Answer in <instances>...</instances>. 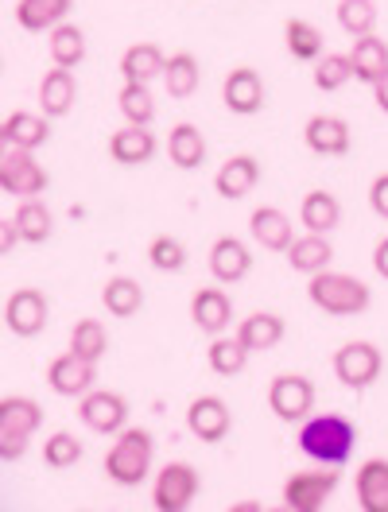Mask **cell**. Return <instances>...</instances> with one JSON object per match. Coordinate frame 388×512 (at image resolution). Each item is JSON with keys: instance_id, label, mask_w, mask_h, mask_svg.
<instances>
[{"instance_id": "cell-35", "label": "cell", "mask_w": 388, "mask_h": 512, "mask_svg": "<svg viewBox=\"0 0 388 512\" xmlns=\"http://www.w3.org/2000/svg\"><path fill=\"white\" fill-rule=\"evenodd\" d=\"M206 361H210V369L218 373V377H237V373H245V365H249V346L233 334V338H214L210 342V350H206Z\"/></svg>"}, {"instance_id": "cell-38", "label": "cell", "mask_w": 388, "mask_h": 512, "mask_svg": "<svg viewBox=\"0 0 388 512\" xmlns=\"http://www.w3.org/2000/svg\"><path fill=\"white\" fill-rule=\"evenodd\" d=\"M70 350L78 353V357H86V361H101V357L109 353V330H105V322H97V319L74 322V330H70Z\"/></svg>"}, {"instance_id": "cell-16", "label": "cell", "mask_w": 388, "mask_h": 512, "mask_svg": "<svg viewBox=\"0 0 388 512\" xmlns=\"http://www.w3.org/2000/svg\"><path fill=\"white\" fill-rule=\"evenodd\" d=\"M206 264H210V276L218 284H241L253 272V253H249V245L241 237H218L210 245Z\"/></svg>"}, {"instance_id": "cell-5", "label": "cell", "mask_w": 388, "mask_h": 512, "mask_svg": "<svg viewBox=\"0 0 388 512\" xmlns=\"http://www.w3.org/2000/svg\"><path fill=\"white\" fill-rule=\"evenodd\" d=\"M330 369H334L338 384H346L350 392H365L369 384L381 381V373H385V353L377 350L373 342H365V338H354V342H342V346L334 350Z\"/></svg>"}, {"instance_id": "cell-17", "label": "cell", "mask_w": 388, "mask_h": 512, "mask_svg": "<svg viewBox=\"0 0 388 512\" xmlns=\"http://www.w3.org/2000/svg\"><path fill=\"white\" fill-rule=\"evenodd\" d=\"M0 140H4V148H28V152H35V148H43L51 140V117L47 113H32V109H16V113L4 117Z\"/></svg>"}, {"instance_id": "cell-46", "label": "cell", "mask_w": 388, "mask_h": 512, "mask_svg": "<svg viewBox=\"0 0 388 512\" xmlns=\"http://www.w3.org/2000/svg\"><path fill=\"white\" fill-rule=\"evenodd\" d=\"M373 101L381 105V113H388V70L373 82Z\"/></svg>"}, {"instance_id": "cell-34", "label": "cell", "mask_w": 388, "mask_h": 512, "mask_svg": "<svg viewBox=\"0 0 388 512\" xmlns=\"http://www.w3.org/2000/svg\"><path fill=\"white\" fill-rule=\"evenodd\" d=\"M12 222H16L20 237H24L28 245H43V241H51V233H55V218H51V210H47L39 198H20Z\"/></svg>"}, {"instance_id": "cell-42", "label": "cell", "mask_w": 388, "mask_h": 512, "mask_svg": "<svg viewBox=\"0 0 388 512\" xmlns=\"http://www.w3.org/2000/svg\"><path fill=\"white\" fill-rule=\"evenodd\" d=\"M346 82H354V63H350V55H323V59L315 63V86H319L323 94L342 90Z\"/></svg>"}, {"instance_id": "cell-15", "label": "cell", "mask_w": 388, "mask_h": 512, "mask_svg": "<svg viewBox=\"0 0 388 512\" xmlns=\"http://www.w3.org/2000/svg\"><path fill=\"white\" fill-rule=\"evenodd\" d=\"M303 144L315 152V156H326V160H338L350 152V125L334 113H315L307 125H303Z\"/></svg>"}, {"instance_id": "cell-41", "label": "cell", "mask_w": 388, "mask_h": 512, "mask_svg": "<svg viewBox=\"0 0 388 512\" xmlns=\"http://www.w3.org/2000/svg\"><path fill=\"white\" fill-rule=\"evenodd\" d=\"M148 264L156 272H183L187 268V245L171 233H160V237L148 241Z\"/></svg>"}, {"instance_id": "cell-3", "label": "cell", "mask_w": 388, "mask_h": 512, "mask_svg": "<svg viewBox=\"0 0 388 512\" xmlns=\"http://www.w3.org/2000/svg\"><path fill=\"white\" fill-rule=\"evenodd\" d=\"M152 458H156V439L148 427H125L113 435V447L105 450V474L117 485H140L152 474Z\"/></svg>"}, {"instance_id": "cell-21", "label": "cell", "mask_w": 388, "mask_h": 512, "mask_svg": "<svg viewBox=\"0 0 388 512\" xmlns=\"http://www.w3.org/2000/svg\"><path fill=\"white\" fill-rule=\"evenodd\" d=\"M361 512H388V458H365L354 474Z\"/></svg>"}, {"instance_id": "cell-28", "label": "cell", "mask_w": 388, "mask_h": 512, "mask_svg": "<svg viewBox=\"0 0 388 512\" xmlns=\"http://www.w3.org/2000/svg\"><path fill=\"white\" fill-rule=\"evenodd\" d=\"M74 0H16V24L24 32H55L66 24Z\"/></svg>"}, {"instance_id": "cell-25", "label": "cell", "mask_w": 388, "mask_h": 512, "mask_svg": "<svg viewBox=\"0 0 388 512\" xmlns=\"http://www.w3.org/2000/svg\"><path fill=\"white\" fill-rule=\"evenodd\" d=\"M299 222H303L307 233H326L330 237L342 225V202L330 191H323V187H315V191L303 194V202H299Z\"/></svg>"}, {"instance_id": "cell-40", "label": "cell", "mask_w": 388, "mask_h": 512, "mask_svg": "<svg viewBox=\"0 0 388 512\" xmlns=\"http://www.w3.org/2000/svg\"><path fill=\"white\" fill-rule=\"evenodd\" d=\"M338 24L354 39L373 35L377 32V4L373 0H338Z\"/></svg>"}, {"instance_id": "cell-29", "label": "cell", "mask_w": 388, "mask_h": 512, "mask_svg": "<svg viewBox=\"0 0 388 512\" xmlns=\"http://www.w3.org/2000/svg\"><path fill=\"white\" fill-rule=\"evenodd\" d=\"M163 66H167L163 47H156V43H132V47H125V55H121V78L152 86L156 78H163Z\"/></svg>"}, {"instance_id": "cell-8", "label": "cell", "mask_w": 388, "mask_h": 512, "mask_svg": "<svg viewBox=\"0 0 388 512\" xmlns=\"http://www.w3.org/2000/svg\"><path fill=\"white\" fill-rule=\"evenodd\" d=\"M202 489V478L198 470L187 466V462H167L156 474V485H152V509L156 512H187L194 505Z\"/></svg>"}, {"instance_id": "cell-22", "label": "cell", "mask_w": 388, "mask_h": 512, "mask_svg": "<svg viewBox=\"0 0 388 512\" xmlns=\"http://www.w3.org/2000/svg\"><path fill=\"white\" fill-rule=\"evenodd\" d=\"M78 101V82H74V70L66 66H51L39 82V113H47L51 121L66 117Z\"/></svg>"}, {"instance_id": "cell-36", "label": "cell", "mask_w": 388, "mask_h": 512, "mask_svg": "<svg viewBox=\"0 0 388 512\" xmlns=\"http://www.w3.org/2000/svg\"><path fill=\"white\" fill-rule=\"evenodd\" d=\"M51 35V63L55 66H66V70H74V66L86 59V32L78 28V24H59Z\"/></svg>"}, {"instance_id": "cell-20", "label": "cell", "mask_w": 388, "mask_h": 512, "mask_svg": "<svg viewBox=\"0 0 388 512\" xmlns=\"http://www.w3.org/2000/svg\"><path fill=\"white\" fill-rule=\"evenodd\" d=\"M260 183V163L257 156H229L222 167H218V179H214V191L218 198H226V202H241V198H249V191H257Z\"/></svg>"}, {"instance_id": "cell-47", "label": "cell", "mask_w": 388, "mask_h": 512, "mask_svg": "<svg viewBox=\"0 0 388 512\" xmlns=\"http://www.w3.org/2000/svg\"><path fill=\"white\" fill-rule=\"evenodd\" d=\"M260 505L257 501H241V505H233V512H257Z\"/></svg>"}, {"instance_id": "cell-31", "label": "cell", "mask_w": 388, "mask_h": 512, "mask_svg": "<svg viewBox=\"0 0 388 512\" xmlns=\"http://www.w3.org/2000/svg\"><path fill=\"white\" fill-rule=\"evenodd\" d=\"M202 86V66L194 59L191 51H175L167 55V66H163V90L171 97H194Z\"/></svg>"}, {"instance_id": "cell-19", "label": "cell", "mask_w": 388, "mask_h": 512, "mask_svg": "<svg viewBox=\"0 0 388 512\" xmlns=\"http://www.w3.org/2000/svg\"><path fill=\"white\" fill-rule=\"evenodd\" d=\"M156 132L148 125H121L113 136H109V156L121 167H140L156 156Z\"/></svg>"}, {"instance_id": "cell-10", "label": "cell", "mask_w": 388, "mask_h": 512, "mask_svg": "<svg viewBox=\"0 0 388 512\" xmlns=\"http://www.w3.org/2000/svg\"><path fill=\"white\" fill-rule=\"evenodd\" d=\"M47 183H51L47 167L35 160L28 148H4V156H0V187L4 191L16 198H39L47 191Z\"/></svg>"}, {"instance_id": "cell-33", "label": "cell", "mask_w": 388, "mask_h": 512, "mask_svg": "<svg viewBox=\"0 0 388 512\" xmlns=\"http://www.w3.org/2000/svg\"><path fill=\"white\" fill-rule=\"evenodd\" d=\"M101 303H105V311H109L113 319H132V315H140V307H144V288H140V280H132V276H113V280H105V288H101Z\"/></svg>"}, {"instance_id": "cell-12", "label": "cell", "mask_w": 388, "mask_h": 512, "mask_svg": "<svg viewBox=\"0 0 388 512\" xmlns=\"http://www.w3.org/2000/svg\"><path fill=\"white\" fill-rule=\"evenodd\" d=\"M187 431H191L198 443L206 447H218L233 431V412L222 396H198L187 404Z\"/></svg>"}, {"instance_id": "cell-9", "label": "cell", "mask_w": 388, "mask_h": 512, "mask_svg": "<svg viewBox=\"0 0 388 512\" xmlns=\"http://www.w3.org/2000/svg\"><path fill=\"white\" fill-rule=\"evenodd\" d=\"M78 419L94 435H117L129 423V400L113 388H90L86 396H78Z\"/></svg>"}, {"instance_id": "cell-37", "label": "cell", "mask_w": 388, "mask_h": 512, "mask_svg": "<svg viewBox=\"0 0 388 512\" xmlns=\"http://www.w3.org/2000/svg\"><path fill=\"white\" fill-rule=\"evenodd\" d=\"M117 105H121L129 125H152L156 121V94L144 82H125L121 94H117Z\"/></svg>"}, {"instance_id": "cell-27", "label": "cell", "mask_w": 388, "mask_h": 512, "mask_svg": "<svg viewBox=\"0 0 388 512\" xmlns=\"http://www.w3.org/2000/svg\"><path fill=\"white\" fill-rule=\"evenodd\" d=\"M284 334H288V326L276 311H253V315H245L237 322V338L249 346V353H264L272 346H280Z\"/></svg>"}, {"instance_id": "cell-43", "label": "cell", "mask_w": 388, "mask_h": 512, "mask_svg": "<svg viewBox=\"0 0 388 512\" xmlns=\"http://www.w3.org/2000/svg\"><path fill=\"white\" fill-rule=\"evenodd\" d=\"M369 206H373V214L388 222V171H381L373 183H369Z\"/></svg>"}, {"instance_id": "cell-39", "label": "cell", "mask_w": 388, "mask_h": 512, "mask_svg": "<svg viewBox=\"0 0 388 512\" xmlns=\"http://www.w3.org/2000/svg\"><path fill=\"white\" fill-rule=\"evenodd\" d=\"M82 439L78 435H70V431H55V435H47V443H43V462L51 466V470H74L78 462H82Z\"/></svg>"}, {"instance_id": "cell-6", "label": "cell", "mask_w": 388, "mask_h": 512, "mask_svg": "<svg viewBox=\"0 0 388 512\" xmlns=\"http://www.w3.org/2000/svg\"><path fill=\"white\" fill-rule=\"evenodd\" d=\"M342 481V466H311V470H295L284 481V505L291 512H319L334 497Z\"/></svg>"}, {"instance_id": "cell-30", "label": "cell", "mask_w": 388, "mask_h": 512, "mask_svg": "<svg viewBox=\"0 0 388 512\" xmlns=\"http://www.w3.org/2000/svg\"><path fill=\"white\" fill-rule=\"evenodd\" d=\"M350 63H354V78L361 86H373L381 74L388 70V43L381 35H361L354 39V51H350Z\"/></svg>"}, {"instance_id": "cell-13", "label": "cell", "mask_w": 388, "mask_h": 512, "mask_svg": "<svg viewBox=\"0 0 388 512\" xmlns=\"http://www.w3.org/2000/svg\"><path fill=\"white\" fill-rule=\"evenodd\" d=\"M94 381H97V361H86V357H78L74 350L51 357V365H47V384H51L55 396H86L94 388Z\"/></svg>"}, {"instance_id": "cell-32", "label": "cell", "mask_w": 388, "mask_h": 512, "mask_svg": "<svg viewBox=\"0 0 388 512\" xmlns=\"http://www.w3.org/2000/svg\"><path fill=\"white\" fill-rule=\"evenodd\" d=\"M284 47H288L291 59H299V63H319L326 55L323 32L311 20H299V16H291L288 24H284Z\"/></svg>"}, {"instance_id": "cell-1", "label": "cell", "mask_w": 388, "mask_h": 512, "mask_svg": "<svg viewBox=\"0 0 388 512\" xmlns=\"http://www.w3.org/2000/svg\"><path fill=\"white\" fill-rule=\"evenodd\" d=\"M357 447V427L338 412H323V416H307L299 423V450L311 462L323 466H346Z\"/></svg>"}, {"instance_id": "cell-23", "label": "cell", "mask_w": 388, "mask_h": 512, "mask_svg": "<svg viewBox=\"0 0 388 512\" xmlns=\"http://www.w3.org/2000/svg\"><path fill=\"white\" fill-rule=\"evenodd\" d=\"M191 319L202 334L218 338L229 322H233V299L222 288H198L191 299Z\"/></svg>"}, {"instance_id": "cell-11", "label": "cell", "mask_w": 388, "mask_h": 512, "mask_svg": "<svg viewBox=\"0 0 388 512\" xmlns=\"http://www.w3.org/2000/svg\"><path fill=\"white\" fill-rule=\"evenodd\" d=\"M47 319H51V303L39 288H20L8 295L4 303V326L16 334V338H35L47 330Z\"/></svg>"}, {"instance_id": "cell-18", "label": "cell", "mask_w": 388, "mask_h": 512, "mask_svg": "<svg viewBox=\"0 0 388 512\" xmlns=\"http://www.w3.org/2000/svg\"><path fill=\"white\" fill-rule=\"evenodd\" d=\"M249 233L268 253H288L291 241H295V225H291V218L280 206H257L249 214Z\"/></svg>"}, {"instance_id": "cell-4", "label": "cell", "mask_w": 388, "mask_h": 512, "mask_svg": "<svg viewBox=\"0 0 388 512\" xmlns=\"http://www.w3.org/2000/svg\"><path fill=\"white\" fill-rule=\"evenodd\" d=\"M43 427V404L32 396H4L0 400V458L16 462L32 447V435Z\"/></svg>"}, {"instance_id": "cell-14", "label": "cell", "mask_w": 388, "mask_h": 512, "mask_svg": "<svg viewBox=\"0 0 388 512\" xmlns=\"http://www.w3.org/2000/svg\"><path fill=\"white\" fill-rule=\"evenodd\" d=\"M264 78H260V70L253 66H233L226 74V82H222V101H226L229 113H237V117H253L264 109Z\"/></svg>"}, {"instance_id": "cell-24", "label": "cell", "mask_w": 388, "mask_h": 512, "mask_svg": "<svg viewBox=\"0 0 388 512\" xmlns=\"http://www.w3.org/2000/svg\"><path fill=\"white\" fill-rule=\"evenodd\" d=\"M163 148H167V160L175 163L179 171H198L206 163V136H202V128L187 125V121H179L167 132Z\"/></svg>"}, {"instance_id": "cell-44", "label": "cell", "mask_w": 388, "mask_h": 512, "mask_svg": "<svg viewBox=\"0 0 388 512\" xmlns=\"http://www.w3.org/2000/svg\"><path fill=\"white\" fill-rule=\"evenodd\" d=\"M20 241H24V237H20L16 222H12V218H4V222H0V253H12Z\"/></svg>"}, {"instance_id": "cell-7", "label": "cell", "mask_w": 388, "mask_h": 512, "mask_svg": "<svg viewBox=\"0 0 388 512\" xmlns=\"http://www.w3.org/2000/svg\"><path fill=\"white\" fill-rule=\"evenodd\" d=\"M268 408L280 423H303L315 412V381L303 373H280L268 384Z\"/></svg>"}, {"instance_id": "cell-2", "label": "cell", "mask_w": 388, "mask_h": 512, "mask_svg": "<svg viewBox=\"0 0 388 512\" xmlns=\"http://www.w3.org/2000/svg\"><path fill=\"white\" fill-rule=\"evenodd\" d=\"M307 299L323 311V315H334V319H350V315H361L369 311L373 303V291L365 280H357L354 272H319L307 280Z\"/></svg>"}, {"instance_id": "cell-45", "label": "cell", "mask_w": 388, "mask_h": 512, "mask_svg": "<svg viewBox=\"0 0 388 512\" xmlns=\"http://www.w3.org/2000/svg\"><path fill=\"white\" fill-rule=\"evenodd\" d=\"M373 268H377L381 280H388V237H381L377 249H373Z\"/></svg>"}, {"instance_id": "cell-26", "label": "cell", "mask_w": 388, "mask_h": 512, "mask_svg": "<svg viewBox=\"0 0 388 512\" xmlns=\"http://www.w3.org/2000/svg\"><path fill=\"white\" fill-rule=\"evenodd\" d=\"M334 260V245L326 233H299L288 249V264L303 276H319Z\"/></svg>"}]
</instances>
